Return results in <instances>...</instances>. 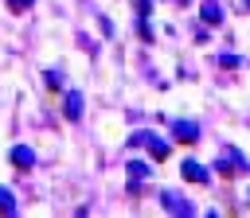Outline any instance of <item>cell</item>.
Instances as JSON below:
<instances>
[{"label":"cell","instance_id":"cell-1","mask_svg":"<svg viewBox=\"0 0 250 218\" xmlns=\"http://www.w3.org/2000/svg\"><path fill=\"white\" fill-rule=\"evenodd\" d=\"M184 179H191V183H207V171H203L195 160H188V164H184Z\"/></svg>","mask_w":250,"mask_h":218},{"label":"cell","instance_id":"cell-2","mask_svg":"<svg viewBox=\"0 0 250 218\" xmlns=\"http://www.w3.org/2000/svg\"><path fill=\"white\" fill-rule=\"evenodd\" d=\"M12 164H16V167H31V164H35L31 148H12Z\"/></svg>","mask_w":250,"mask_h":218},{"label":"cell","instance_id":"cell-3","mask_svg":"<svg viewBox=\"0 0 250 218\" xmlns=\"http://www.w3.org/2000/svg\"><path fill=\"white\" fill-rule=\"evenodd\" d=\"M176 140H184V144H188V140H195V125L180 121V125H176Z\"/></svg>","mask_w":250,"mask_h":218},{"label":"cell","instance_id":"cell-4","mask_svg":"<svg viewBox=\"0 0 250 218\" xmlns=\"http://www.w3.org/2000/svg\"><path fill=\"white\" fill-rule=\"evenodd\" d=\"M203 19H207V23H219V8H215V0L203 4Z\"/></svg>","mask_w":250,"mask_h":218},{"label":"cell","instance_id":"cell-5","mask_svg":"<svg viewBox=\"0 0 250 218\" xmlns=\"http://www.w3.org/2000/svg\"><path fill=\"white\" fill-rule=\"evenodd\" d=\"M78 105H82V97H78V93H70V97H66V117H78V113H82Z\"/></svg>","mask_w":250,"mask_h":218},{"label":"cell","instance_id":"cell-6","mask_svg":"<svg viewBox=\"0 0 250 218\" xmlns=\"http://www.w3.org/2000/svg\"><path fill=\"white\" fill-rule=\"evenodd\" d=\"M0 210H8V214L16 210V202H12V191H4V187H0Z\"/></svg>","mask_w":250,"mask_h":218},{"label":"cell","instance_id":"cell-7","mask_svg":"<svg viewBox=\"0 0 250 218\" xmlns=\"http://www.w3.org/2000/svg\"><path fill=\"white\" fill-rule=\"evenodd\" d=\"M31 4H35V0H8V8H12V12H23V8H31Z\"/></svg>","mask_w":250,"mask_h":218}]
</instances>
